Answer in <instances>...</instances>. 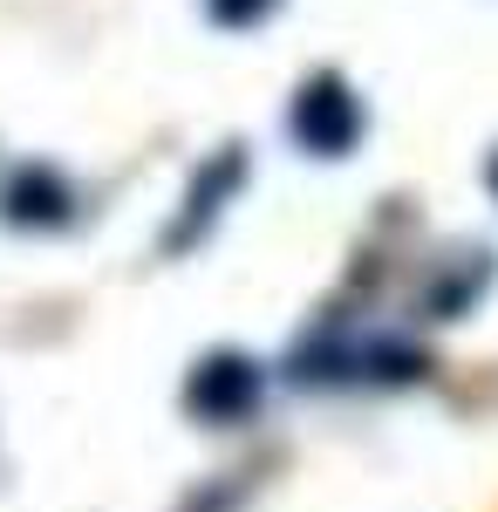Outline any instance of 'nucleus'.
<instances>
[{
  "label": "nucleus",
  "instance_id": "f03ea898",
  "mask_svg": "<svg viewBox=\"0 0 498 512\" xmlns=\"http://www.w3.org/2000/svg\"><path fill=\"white\" fill-rule=\"evenodd\" d=\"M253 396H260V369H253L246 355H205L192 369V383H185V403H192L198 417H212V424L246 417Z\"/></svg>",
  "mask_w": 498,
  "mask_h": 512
},
{
  "label": "nucleus",
  "instance_id": "f257e3e1",
  "mask_svg": "<svg viewBox=\"0 0 498 512\" xmlns=\"http://www.w3.org/2000/svg\"><path fill=\"white\" fill-rule=\"evenodd\" d=\"M294 137L307 151H321V158H348L362 144V103L348 96L342 76H314L294 96Z\"/></svg>",
  "mask_w": 498,
  "mask_h": 512
},
{
  "label": "nucleus",
  "instance_id": "39448f33",
  "mask_svg": "<svg viewBox=\"0 0 498 512\" xmlns=\"http://www.w3.org/2000/svg\"><path fill=\"white\" fill-rule=\"evenodd\" d=\"M492 192H498V164H492Z\"/></svg>",
  "mask_w": 498,
  "mask_h": 512
},
{
  "label": "nucleus",
  "instance_id": "20e7f679",
  "mask_svg": "<svg viewBox=\"0 0 498 512\" xmlns=\"http://www.w3.org/2000/svg\"><path fill=\"white\" fill-rule=\"evenodd\" d=\"M280 0H205V14L219 21V28H253V21H267Z\"/></svg>",
  "mask_w": 498,
  "mask_h": 512
},
{
  "label": "nucleus",
  "instance_id": "7ed1b4c3",
  "mask_svg": "<svg viewBox=\"0 0 498 512\" xmlns=\"http://www.w3.org/2000/svg\"><path fill=\"white\" fill-rule=\"evenodd\" d=\"M7 212L28 219V226H62V219H69V192H62L48 171H21V178L7 185Z\"/></svg>",
  "mask_w": 498,
  "mask_h": 512
}]
</instances>
